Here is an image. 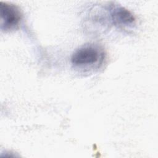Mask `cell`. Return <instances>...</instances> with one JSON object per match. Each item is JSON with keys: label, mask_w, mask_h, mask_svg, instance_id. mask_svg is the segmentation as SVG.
Masks as SVG:
<instances>
[{"label": "cell", "mask_w": 158, "mask_h": 158, "mask_svg": "<svg viewBox=\"0 0 158 158\" xmlns=\"http://www.w3.org/2000/svg\"><path fill=\"white\" fill-rule=\"evenodd\" d=\"M104 52L96 44H85L77 49L71 57V62L75 67L91 69L99 67L103 61Z\"/></svg>", "instance_id": "1"}, {"label": "cell", "mask_w": 158, "mask_h": 158, "mask_svg": "<svg viewBox=\"0 0 158 158\" xmlns=\"http://www.w3.org/2000/svg\"><path fill=\"white\" fill-rule=\"evenodd\" d=\"M0 15L1 28L4 31L16 29L22 17V12L17 6L4 2H0Z\"/></svg>", "instance_id": "2"}, {"label": "cell", "mask_w": 158, "mask_h": 158, "mask_svg": "<svg viewBox=\"0 0 158 158\" xmlns=\"http://www.w3.org/2000/svg\"><path fill=\"white\" fill-rule=\"evenodd\" d=\"M110 16L114 24L119 27H132L136 21L133 14L122 6L114 7L110 12Z\"/></svg>", "instance_id": "3"}]
</instances>
